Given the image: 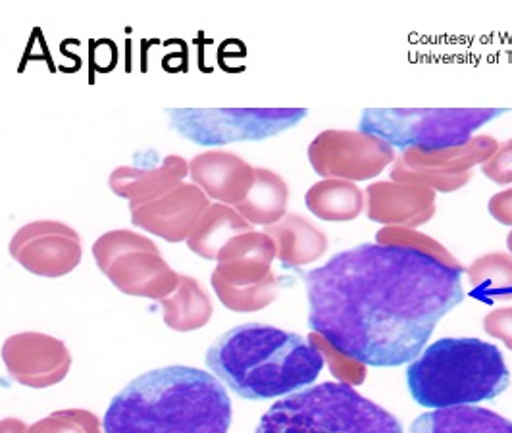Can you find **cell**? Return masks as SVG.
Listing matches in <instances>:
<instances>
[{
	"instance_id": "cell-1",
	"label": "cell",
	"mask_w": 512,
	"mask_h": 433,
	"mask_svg": "<svg viewBox=\"0 0 512 433\" xmlns=\"http://www.w3.org/2000/svg\"><path fill=\"white\" fill-rule=\"evenodd\" d=\"M464 272L412 247L364 243L305 274L308 326L364 366H401L464 301Z\"/></svg>"
},
{
	"instance_id": "cell-2",
	"label": "cell",
	"mask_w": 512,
	"mask_h": 433,
	"mask_svg": "<svg viewBox=\"0 0 512 433\" xmlns=\"http://www.w3.org/2000/svg\"><path fill=\"white\" fill-rule=\"evenodd\" d=\"M222 382L191 366H166L129 382L106 408L104 433H228Z\"/></svg>"
},
{
	"instance_id": "cell-3",
	"label": "cell",
	"mask_w": 512,
	"mask_h": 433,
	"mask_svg": "<svg viewBox=\"0 0 512 433\" xmlns=\"http://www.w3.org/2000/svg\"><path fill=\"white\" fill-rule=\"evenodd\" d=\"M324 364L310 339L264 324L237 326L206 353L208 370L249 401L297 393L318 380Z\"/></svg>"
},
{
	"instance_id": "cell-4",
	"label": "cell",
	"mask_w": 512,
	"mask_h": 433,
	"mask_svg": "<svg viewBox=\"0 0 512 433\" xmlns=\"http://www.w3.org/2000/svg\"><path fill=\"white\" fill-rule=\"evenodd\" d=\"M511 374L503 353L476 337H445L407 368L412 399L426 408L466 407L497 399Z\"/></svg>"
},
{
	"instance_id": "cell-5",
	"label": "cell",
	"mask_w": 512,
	"mask_h": 433,
	"mask_svg": "<svg viewBox=\"0 0 512 433\" xmlns=\"http://www.w3.org/2000/svg\"><path fill=\"white\" fill-rule=\"evenodd\" d=\"M255 433H403V426L353 385L324 382L274 403Z\"/></svg>"
},
{
	"instance_id": "cell-6",
	"label": "cell",
	"mask_w": 512,
	"mask_h": 433,
	"mask_svg": "<svg viewBox=\"0 0 512 433\" xmlns=\"http://www.w3.org/2000/svg\"><path fill=\"white\" fill-rule=\"evenodd\" d=\"M505 108H368L360 131L399 149L434 153L466 145L474 131L503 116Z\"/></svg>"
},
{
	"instance_id": "cell-7",
	"label": "cell",
	"mask_w": 512,
	"mask_h": 433,
	"mask_svg": "<svg viewBox=\"0 0 512 433\" xmlns=\"http://www.w3.org/2000/svg\"><path fill=\"white\" fill-rule=\"evenodd\" d=\"M276 243L264 231L233 237L220 251L212 272V287L220 303L233 312H256L272 305L280 280L272 272Z\"/></svg>"
},
{
	"instance_id": "cell-8",
	"label": "cell",
	"mask_w": 512,
	"mask_h": 433,
	"mask_svg": "<svg viewBox=\"0 0 512 433\" xmlns=\"http://www.w3.org/2000/svg\"><path fill=\"white\" fill-rule=\"evenodd\" d=\"M93 256L104 276L129 297L162 301L178 289L180 274L141 233L108 231L95 241Z\"/></svg>"
},
{
	"instance_id": "cell-9",
	"label": "cell",
	"mask_w": 512,
	"mask_h": 433,
	"mask_svg": "<svg viewBox=\"0 0 512 433\" xmlns=\"http://www.w3.org/2000/svg\"><path fill=\"white\" fill-rule=\"evenodd\" d=\"M170 128L201 147H218L239 141H264L297 126L305 108H222L168 110Z\"/></svg>"
},
{
	"instance_id": "cell-10",
	"label": "cell",
	"mask_w": 512,
	"mask_h": 433,
	"mask_svg": "<svg viewBox=\"0 0 512 433\" xmlns=\"http://www.w3.org/2000/svg\"><path fill=\"white\" fill-rule=\"evenodd\" d=\"M395 158L389 143L360 129H326L308 145V162L324 179L368 181L380 176Z\"/></svg>"
},
{
	"instance_id": "cell-11",
	"label": "cell",
	"mask_w": 512,
	"mask_h": 433,
	"mask_svg": "<svg viewBox=\"0 0 512 433\" xmlns=\"http://www.w3.org/2000/svg\"><path fill=\"white\" fill-rule=\"evenodd\" d=\"M8 251L24 270L49 280L74 272L83 256L79 233L54 220H39L20 228Z\"/></svg>"
},
{
	"instance_id": "cell-12",
	"label": "cell",
	"mask_w": 512,
	"mask_h": 433,
	"mask_svg": "<svg viewBox=\"0 0 512 433\" xmlns=\"http://www.w3.org/2000/svg\"><path fill=\"white\" fill-rule=\"evenodd\" d=\"M2 362L10 378L31 389L62 382L72 368L66 343L39 332L10 335L2 345Z\"/></svg>"
},
{
	"instance_id": "cell-13",
	"label": "cell",
	"mask_w": 512,
	"mask_h": 433,
	"mask_svg": "<svg viewBox=\"0 0 512 433\" xmlns=\"http://www.w3.org/2000/svg\"><path fill=\"white\" fill-rule=\"evenodd\" d=\"M210 201L195 183H180L149 203L129 204L131 222L168 243L187 241Z\"/></svg>"
},
{
	"instance_id": "cell-14",
	"label": "cell",
	"mask_w": 512,
	"mask_h": 433,
	"mask_svg": "<svg viewBox=\"0 0 512 433\" xmlns=\"http://www.w3.org/2000/svg\"><path fill=\"white\" fill-rule=\"evenodd\" d=\"M366 214L372 222L395 228H420L436 214V191L416 183L376 181L366 193Z\"/></svg>"
},
{
	"instance_id": "cell-15",
	"label": "cell",
	"mask_w": 512,
	"mask_h": 433,
	"mask_svg": "<svg viewBox=\"0 0 512 433\" xmlns=\"http://www.w3.org/2000/svg\"><path fill=\"white\" fill-rule=\"evenodd\" d=\"M189 178L208 199L237 206L255 183V168L235 153L208 151L189 162Z\"/></svg>"
},
{
	"instance_id": "cell-16",
	"label": "cell",
	"mask_w": 512,
	"mask_h": 433,
	"mask_svg": "<svg viewBox=\"0 0 512 433\" xmlns=\"http://www.w3.org/2000/svg\"><path fill=\"white\" fill-rule=\"evenodd\" d=\"M187 176L189 164L178 154H170L156 166H120L110 174L108 185L129 204H141L166 195Z\"/></svg>"
},
{
	"instance_id": "cell-17",
	"label": "cell",
	"mask_w": 512,
	"mask_h": 433,
	"mask_svg": "<svg viewBox=\"0 0 512 433\" xmlns=\"http://www.w3.org/2000/svg\"><path fill=\"white\" fill-rule=\"evenodd\" d=\"M276 243V258L285 268H301L316 262L328 251V237L301 214H285L282 220L266 228Z\"/></svg>"
},
{
	"instance_id": "cell-18",
	"label": "cell",
	"mask_w": 512,
	"mask_h": 433,
	"mask_svg": "<svg viewBox=\"0 0 512 433\" xmlns=\"http://www.w3.org/2000/svg\"><path fill=\"white\" fill-rule=\"evenodd\" d=\"M497 149H499V143L495 137L478 135V137H472L466 145L434 151V153H422L418 149H405L399 156V160L410 170H424V172H434V174L455 176V174L472 172L474 166L484 164Z\"/></svg>"
},
{
	"instance_id": "cell-19",
	"label": "cell",
	"mask_w": 512,
	"mask_h": 433,
	"mask_svg": "<svg viewBox=\"0 0 512 433\" xmlns=\"http://www.w3.org/2000/svg\"><path fill=\"white\" fill-rule=\"evenodd\" d=\"M410 433H512V422L489 408H434L420 414Z\"/></svg>"
},
{
	"instance_id": "cell-20",
	"label": "cell",
	"mask_w": 512,
	"mask_h": 433,
	"mask_svg": "<svg viewBox=\"0 0 512 433\" xmlns=\"http://www.w3.org/2000/svg\"><path fill=\"white\" fill-rule=\"evenodd\" d=\"M251 224L228 204L214 203L206 208L205 214L197 222L187 239V247L191 253L206 258L218 260L220 251L230 243L233 237L247 233Z\"/></svg>"
},
{
	"instance_id": "cell-21",
	"label": "cell",
	"mask_w": 512,
	"mask_h": 433,
	"mask_svg": "<svg viewBox=\"0 0 512 433\" xmlns=\"http://www.w3.org/2000/svg\"><path fill=\"white\" fill-rule=\"evenodd\" d=\"M305 204L324 222H353L362 214L366 197L353 181L322 179L308 189Z\"/></svg>"
},
{
	"instance_id": "cell-22",
	"label": "cell",
	"mask_w": 512,
	"mask_h": 433,
	"mask_svg": "<svg viewBox=\"0 0 512 433\" xmlns=\"http://www.w3.org/2000/svg\"><path fill=\"white\" fill-rule=\"evenodd\" d=\"M289 187L282 176L272 170L255 168V183L249 195L235 206V210L251 224L270 228L287 214Z\"/></svg>"
},
{
	"instance_id": "cell-23",
	"label": "cell",
	"mask_w": 512,
	"mask_h": 433,
	"mask_svg": "<svg viewBox=\"0 0 512 433\" xmlns=\"http://www.w3.org/2000/svg\"><path fill=\"white\" fill-rule=\"evenodd\" d=\"M164 324L174 332H195L212 318V303L203 285L191 276L180 274L178 289L160 301Z\"/></svg>"
},
{
	"instance_id": "cell-24",
	"label": "cell",
	"mask_w": 512,
	"mask_h": 433,
	"mask_svg": "<svg viewBox=\"0 0 512 433\" xmlns=\"http://www.w3.org/2000/svg\"><path fill=\"white\" fill-rule=\"evenodd\" d=\"M470 291L484 301H511L512 255L489 253L476 258L466 270Z\"/></svg>"
},
{
	"instance_id": "cell-25",
	"label": "cell",
	"mask_w": 512,
	"mask_h": 433,
	"mask_svg": "<svg viewBox=\"0 0 512 433\" xmlns=\"http://www.w3.org/2000/svg\"><path fill=\"white\" fill-rule=\"evenodd\" d=\"M27 433H104L101 420L83 408L56 410L27 428Z\"/></svg>"
},
{
	"instance_id": "cell-26",
	"label": "cell",
	"mask_w": 512,
	"mask_h": 433,
	"mask_svg": "<svg viewBox=\"0 0 512 433\" xmlns=\"http://www.w3.org/2000/svg\"><path fill=\"white\" fill-rule=\"evenodd\" d=\"M376 243L378 245H401V247H412L418 251H424L428 255L436 256L439 260H443L449 266L459 268L461 262L451 255L441 243H437L436 239L428 237L426 233H418V231L409 230V228H395V226H385L384 230L378 231L376 235Z\"/></svg>"
},
{
	"instance_id": "cell-27",
	"label": "cell",
	"mask_w": 512,
	"mask_h": 433,
	"mask_svg": "<svg viewBox=\"0 0 512 433\" xmlns=\"http://www.w3.org/2000/svg\"><path fill=\"white\" fill-rule=\"evenodd\" d=\"M308 339L320 349V353L324 355V360L330 364L333 376L339 382L355 387V385H360L366 380V366L362 362H357V360L335 351L332 345L324 337H320L318 333H310Z\"/></svg>"
},
{
	"instance_id": "cell-28",
	"label": "cell",
	"mask_w": 512,
	"mask_h": 433,
	"mask_svg": "<svg viewBox=\"0 0 512 433\" xmlns=\"http://www.w3.org/2000/svg\"><path fill=\"white\" fill-rule=\"evenodd\" d=\"M482 172L497 185L512 183V139L499 145L493 156L482 164Z\"/></svg>"
},
{
	"instance_id": "cell-29",
	"label": "cell",
	"mask_w": 512,
	"mask_h": 433,
	"mask_svg": "<svg viewBox=\"0 0 512 433\" xmlns=\"http://www.w3.org/2000/svg\"><path fill=\"white\" fill-rule=\"evenodd\" d=\"M484 330L512 351V306L491 310L484 318Z\"/></svg>"
},
{
	"instance_id": "cell-30",
	"label": "cell",
	"mask_w": 512,
	"mask_h": 433,
	"mask_svg": "<svg viewBox=\"0 0 512 433\" xmlns=\"http://www.w3.org/2000/svg\"><path fill=\"white\" fill-rule=\"evenodd\" d=\"M489 214L503 226H511L512 228V187L495 193L489 199Z\"/></svg>"
},
{
	"instance_id": "cell-31",
	"label": "cell",
	"mask_w": 512,
	"mask_h": 433,
	"mask_svg": "<svg viewBox=\"0 0 512 433\" xmlns=\"http://www.w3.org/2000/svg\"><path fill=\"white\" fill-rule=\"evenodd\" d=\"M0 433H27L26 422H22L20 418H2Z\"/></svg>"
},
{
	"instance_id": "cell-32",
	"label": "cell",
	"mask_w": 512,
	"mask_h": 433,
	"mask_svg": "<svg viewBox=\"0 0 512 433\" xmlns=\"http://www.w3.org/2000/svg\"><path fill=\"white\" fill-rule=\"evenodd\" d=\"M507 247H509V251H511L512 255V231L509 233V237H507Z\"/></svg>"
}]
</instances>
